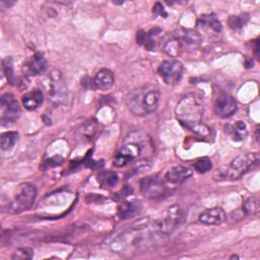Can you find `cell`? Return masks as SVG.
Masks as SVG:
<instances>
[{
    "mask_svg": "<svg viewBox=\"0 0 260 260\" xmlns=\"http://www.w3.org/2000/svg\"><path fill=\"white\" fill-rule=\"evenodd\" d=\"M158 236H164L157 220L141 218L126 228L111 244L117 253H136L151 246Z\"/></svg>",
    "mask_w": 260,
    "mask_h": 260,
    "instance_id": "cell-1",
    "label": "cell"
},
{
    "mask_svg": "<svg viewBox=\"0 0 260 260\" xmlns=\"http://www.w3.org/2000/svg\"><path fill=\"white\" fill-rule=\"evenodd\" d=\"M203 114V100L195 92H189L182 96L175 108V116L180 124L197 133L204 132V125L201 123Z\"/></svg>",
    "mask_w": 260,
    "mask_h": 260,
    "instance_id": "cell-2",
    "label": "cell"
},
{
    "mask_svg": "<svg viewBox=\"0 0 260 260\" xmlns=\"http://www.w3.org/2000/svg\"><path fill=\"white\" fill-rule=\"evenodd\" d=\"M151 148L152 143L147 134L141 131L132 132L125 138L123 146L114 156L113 164L117 168L126 167L135 159L146 157Z\"/></svg>",
    "mask_w": 260,
    "mask_h": 260,
    "instance_id": "cell-3",
    "label": "cell"
},
{
    "mask_svg": "<svg viewBox=\"0 0 260 260\" xmlns=\"http://www.w3.org/2000/svg\"><path fill=\"white\" fill-rule=\"evenodd\" d=\"M159 99L158 87L153 84H146L132 89L126 96V104L134 115L146 116L157 109Z\"/></svg>",
    "mask_w": 260,
    "mask_h": 260,
    "instance_id": "cell-4",
    "label": "cell"
},
{
    "mask_svg": "<svg viewBox=\"0 0 260 260\" xmlns=\"http://www.w3.org/2000/svg\"><path fill=\"white\" fill-rule=\"evenodd\" d=\"M259 164V154L249 152L236 156L221 173L222 180L234 181L242 178L245 174L255 169Z\"/></svg>",
    "mask_w": 260,
    "mask_h": 260,
    "instance_id": "cell-5",
    "label": "cell"
},
{
    "mask_svg": "<svg viewBox=\"0 0 260 260\" xmlns=\"http://www.w3.org/2000/svg\"><path fill=\"white\" fill-rule=\"evenodd\" d=\"M36 196L37 190L32 184L21 183L15 188L12 199L6 203L7 210L13 213L24 211L34 204Z\"/></svg>",
    "mask_w": 260,
    "mask_h": 260,
    "instance_id": "cell-6",
    "label": "cell"
},
{
    "mask_svg": "<svg viewBox=\"0 0 260 260\" xmlns=\"http://www.w3.org/2000/svg\"><path fill=\"white\" fill-rule=\"evenodd\" d=\"M201 41L200 36L193 30H184L169 39L164 45V51L171 57L179 56L187 47L197 46Z\"/></svg>",
    "mask_w": 260,
    "mask_h": 260,
    "instance_id": "cell-7",
    "label": "cell"
},
{
    "mask_svg": "<svg viewBox=\"0 0 260 260\" xmlns=\"http://www.w3.org/2000/svg\"><path fill=\"white\" fill-rule=\"evenodd\" d=\"M1 108V124L8 126L16 122L20 115V107L12 93H5L0 100Z\"/></svg>",
    "mask_w": 260,
    "mask_h": 260,
    "instance_id": "cell-8",
    "label": "cell"
},
{
    "mask_svg": "<svg viewBox=\"0 0 260 260\" xmlns=\"http://www.w3.org/2000/svg\"><path fill=\"white\" fill-rule=\"evenodd\" d=\"M183 64L176 59L165 60L158 67L157 73L165 83L169 85L178 84L183 76Z\"/></svg>",
    "mask_w": 260,
    "mask_h": 260,
    "instance_id": "cell-9",
    "label": "cell"
},
{
    "mask_svg": "<svg viewBox=\"0 0 260 260\" xmlns=\"http://www.w3.org/2000/svg\"><path fill=\"white\" fill-rule=\"evenodd\" d=\"M166 185L157 176H147L140 180V191L146 198L155 199L165 195Z\"/></svg>",
    "mask_w": 260,
    "mask_h": 260,
    "instance_id": "cell-10",
    "label": "cell"
},
{
    "mask_svg": "<svg viewBox=\"0 0 260 260\" xmlns=\"http://www.w3.org/2000/svg\"><path fill=\"white\" fill-rule=\"evenodd\" d=\"M236 100L228 92H221L214 102V113L219 118H229L237 111Z\"/></svg>",
    "mask_w": 260,
    "mask_h": 260,
    "instance_id": "cell-11",
    "label": "cell"
},
{
    "mask_svg": "<svg viewBox=\"0 0 260 260\" xmlns=\"http://www.w3.org/2000/svg\"><path fill=\"white\" fill-rule=\"evenodd\" d=\"M47 60L44 55L38 52L23 63L22 68L25 74L34 76L44 73L47 69Z\"/></svg>",
    "mask_w": 260,
    "mask_h": 260,
    "instance_id": "cell-12",
    "label": "cell"
},
{
    "mask_svg": "<svg viewBox=\"0 0 260 260\" xmlns=\"http://www.w3.org/2000/svg\"><path fill=\"white\" fill-rule=\"evenodd\" d=\"M50 95L52 101L59 103L61 100H64V98L66 99L67 90L60 72L53 71L50 75Z\"/></svg>",
    "mask_w": 260,
    "mask_h": 260,
    "instance_id": "cell-13",
    "label": "cell"
},
{
    "mask_svg": "<svg viewBox=\"0 0 260 260\" xmlns=\"http://www.w3.org/2000/svg\"><path fill=\"white\" fill-rule=\"evenodd\" d=\"M193 171L185 166H175L171 168L165 175V180L171 184H181L188 180Z\"/></svg>",
    "mask_w": 260,
    "mask_h": 260,
    "instance_id": "cell-14",
    "label": "cell"
},
{
    "mask_svg": "<svg viewBox=\"0 0 260 260\" xmlns=\"http://www.w3.org/2000/svg\"><path fill=\"white\" fill-rule=\"evenodd\" d=\"M198 219L204 224H221L226 220V213L220 207H213L204 210Z\"/></svg>",
    "mask_w": 260,
    "mask_h": 260,
    "instance_id": "cell-15",
    "label": "cell"
},
{
    "mask_svg": "<svg viewBox=\"0 0 260 260\" xmlns=\"http://www.w3.org/2000/svg\"><path fill=\"white\" fill-rule=\"evenodd\" d=\"M115 81L114 73L109 69H101L95 76L93 77V85L94 87L101 89V90H107L112 87Z\"/></svg>",
    "mask_w": 260,
    "mask_h": 260,
    "instance_id": "cell-16",
    "label": "cell"
},
{
    "mask_svg": "<svg viewBox=\"0 0 260 260\" xmlns=\"http://www.w3.org/2000/svg\"><path fill=\"white\" fill-rule=\"evenodd\" d=\"M44 101V95L41 89L35 88L27 93H25L22 98V104L25 109L27 110H36L38 109Z\"/></svg>",
    "mask_w": 260,
    "mask_h": 260,
    "instance_id": "cell-17",
    "label": "cell"
},
{
    "mask_svg": "<svg viewBox=\"0 0 260 260\" xmlns=\"http://www.w3.org/2000/svg\"><path fill=\"white\" fill-rule=\"evenodd\" d=\"M225 129L234 141H243L248 135L247 125L243 121H237L234 124H229Z\"/></svg>",
    "mask_w": 260,
    "mask_h": 260,
    "instance_id": "cell-18",
    "label": "cell"
},
{
    "mask_svg": "<svg viewBox=\"0 0 260 260\" xmlns=\"http://www.w3.org/2000/svg\"><path fill=\"white\" fill-rule=\"evenodd\" d=\"M197 25L202 28H211L215 32H220L222 29L220 21L213 13L201 15L197 20Z\"/></svg>",
    "mask_w": 260,
    "mask_h": 260,
    "instance_id": "cell-19",
    "label": "cell"
},
{
    "mask_svg": "<svg viewBox=\"0 0 260 260\" xmlns=\"http://www.w3.org/2000/svg\"><path fill=\"white\" fill-rule=\"evenodd\" d=\"M98 182L102 188L111 189L115 187L118 183V176L114 172L105 171L98 175Z\"/></svg>",
    "mask_w": 260,
    "mask_h": 260,
    "instance_id": "cell-20",
    "label": "cell"
},
{
    "mask_svg": "<svg viewBox=\"0 0 260 260\" xmlns=\"http://www.w3.org/2000/svg\"><path fill=\"white\" fill-rule=\"evenodd\" d=\"M18 140V133L15 131L3 132L0 135V145L3 150L11 149Z\"/></svg>",
    "mask_w": 260,
    "mask_h": 260,
    "instance_id": "cell-21",
    "label": "cell"
},
{
    "mask_svg": "<svg viewBox=\"0 0 260 260\" xmlns=\"http://www.w3.org/2000/svg\"><path fill=\"white\" fill-rule=\"evenodd\" d=\"M137 205L134 202L129 201H123L119 204L118 207V213L121 218H128L133 216L137 212Z\"/></svg>",
    "mask_w": 260,
    "mask_h": 260,
    "instance_id": "cell-22",
    "label": "cell"
},
{
    "mask_svg": "<svg viewBox=\"0 0 260 260\" xmlns=\"http://www.w3.org/2000/svg\"><path fill=\"white\" fill-rule=\"evenodd\" d=\"M243 212L245 214H257L259 212V197L252 196L245 200L243 203Z\"/></svg>",
    "mask_w": 260,
    "mask_h": 260,
    "instance_id": "cell-23",
    "label": "cell"
},
{
    "mask_svg": "<svg viewBox=\"0 0 260 260\" xmlns=\"http://www.w3.org/2000/svg\"><path fill=\"white\" fill-rule=\"evenodd\" d=\"M249 20V14L248 13H242L240 15H231L228 18V24L233 29H241Z\"/></svg>",
    "mask_w": 260,
    "mask_h": 260,
    "instance_id": "cell-24",
    "label": "cell"
},
{
    "mask_svg": "<svg viewBox=\"0 0 260 260\" xmlns=\"http://www.w3.org/2000/svg\"><path fill=\"white\" fill-rule=\"evenodd\" d=\"M2 67H3V71L9 81L10 84H15V76L13 74V62H12V59L10 57H6L4 60H3V63H2Z\"/></svg>",
    "mask_w": 260,
    "mask_h": 260,
    "instance_id": "cell-25",
    "label": "cell"
},
{
    "mask_svg": "<svg viewBox=\"0 0 260 260\" xmlns=\"http://www.w3.org/2000/svg\"><path fill=\"white\" fill-rule=\"evenodd\" d=\"M136 40H137V43L139 45L144 46L147 50H151L154 47V42L152 41L151 36L148 32H145L143 30L137 31Z\"/></svg>",
    "mask_w": 260,
    "mask_h": 260,
    "instance_id": "cell-26",
    "label": "cell"
},
{
    "mask_svg": "<svg viewBox=\"0 0 260 260\" xmlns=\"http://www.w3.org/2000/svg\"><path fill=\"white\" fill-rule=\"evenodd\" d=\"M212 168V162L208 157H201L197 159L194 164V169L200 174H204L210 171Z\"/></svg>",
    "mask_w": 260,
    "mask_h": 260,
    "instance_id": "cell-27",
    "label": "cell"
},
{
    "mask_svg": "<svg viewBox=\"0 0 260 260\" xmlns=\"http://www.w3.org/2000/svg\"><path fill=\"white\" fill-rule=\"evenodd\" d=\"M34 256V252L29 248H19L17 249L13 255L11 256L12 259H30Z\"/></svg>",
    "mask_w": 260,
    "mask_h": 260,
    "instance_id": "cell-28",
    "label": "cell"
},
{
    "mask_svg": "<svg viewBox=\"0 0 260 260\" xmlns=\"http://www.w3.org/2000/svg\"><path fill=\"white\" fill-rule=\"evenodd\" d=\"M152 12H153L154 15H160L161 17H167V16H168L167 11L165 10V8H164V6L161 5V3H159V2H156V3L153 5Z\"/></svg>",
    "mask_w": 260,
    "mask_h": 260,
    "instance_id": "cell-29",
    "label": "cell"
},
{
    "mask_svg": "<svg viewBox=\"0 0 260 260\" xmlns=\"http://www.w3.org/2000/svg\"><path fill=\"white\" fill-rule=\"evenodd\" d=\"M63 161V158L61 157V156H54V157H52V158H50V159H48V164H47V167H54V166H58V165H60L61 162Z\"/></svg>",
    "mask_w": 260,
    "mask_h": 260,
    "instance_id": "cell-30",
    "label": "cell"
},
{
    "mask_svg": "<svg viewBox=\"0 0 260 260\" xmlns=\"http://www.w3.org/2000/svg\"><path fill=\"white\" fill-rule=\"evenodd\" d=\"M231 258H239V257H238V256H237V255H234V256H232V257H231Z\"/></svg>",
    "mask_w": 260,
    "mask_h": 260,
    "instance_id": "cell-31",
    "label": "cell"
}]
</instances>
